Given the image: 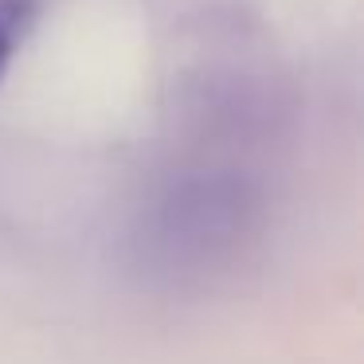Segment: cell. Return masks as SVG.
Segmentation results:
<instances>
[{"label":"cell","instance_id":"6da1fadb","mask_svg":"<svg viewBox=\"0 0 364 364\" xmlns=\"http://www.w3.org/2000/svg\"><path fill=\"white\" fill-rule=\"evenodd\" d=\"M43 12V0H0V82L9 75L16 51L36 32Z\"/></svg>","mask_w":364,"mask_h":364}]
</instances>
